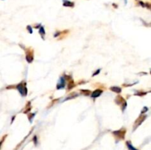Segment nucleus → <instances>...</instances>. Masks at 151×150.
<instances>
[{
    "label": "nucleus",
    "instance_id": "nucleus-5",
    "mask_svg": "<svg viewBox=\"0 0 151 150\" xmlns=\"http://www.w3.org/2000/svg\"><path fill=\"white\" fill-rule=\"evenodd\" d=\"M110 90L113 91V92H115V93H118V94L122 91V89L119 87H111L110 88Z\"/></svg>",
    "mask_w": 151,
    "mask_h": 150
},
{
    "label": "nucleus",
    "instance_id": "nucleus-2",
    "mask_svg": "<svg viewBox=\"0 0 151 150\" xmlns=\"http://www.w3.org/2000/svg\"><path fill=\"white\" fill-rule=\"evenodd\" d=\"M75 2L69 1V0H63V5L66 7H75Z\"/></svg>",
    "mask_w": 151,
    "mask_h": 150
},
{
    "label": "nucleus",
    "instance_id": "nucleus-6",
    "mask_svg": "<svg viewBox=\"0 0 151 150\" xmlns=\"http://www.w3.org/2000/svg\"><path fill=\"white\" fill-rule=\"evenodd\" d=\"M127 146H128V147L129 148V150H137L136 149H135V148H134V147H133L129 142H127Z\"/></svg>",
    "mask_w": 151,
    "mask_h": 150
},
{
    "label": "nucleus",
    "instance_id": "nucleus-8",
    "mask_svg": "<svg viewBox=\"0 0 151 150\" xmlns=\"http://www.w3.org/2000/svg\"><path fill=\"white\" fill-rule=\"evenodd\" d=\"M99 72H100V70H99V71L97 70V71H96V72H95V73L94 74V75H96L97 74H99Z\"/></svg>",
    "mask_w": 151,
    "mask_h": 150
},
{
    "label": "nucleus",
    "instance_id": "nucleus-3",
    "mask_svg": "<svg viewBox=\"0 0 151 150\" xmlns=\"http://www.w3.org/2000/svg\"><path fill=\"white\" fill-rule=\"evenodd\" d=\"M64 85H65V79L63 77H61L60 81H59V83L57 84V89H60V88H64Z\"/></svg>",
    "mask_w": 151,
    "mask_h": 150
},
{
    "label": "nucleus",
    "instance_id": "nucleus-7",
    "mask_svg": "<svg viewBox=\"0 0 151 150\" xmlns=\"http://www.w3.org/2000/svg\"><path fill=\"white\" fill-rule=\"evenodd\" d=\"M39 33H41V35H45V31H44V27H41V28H40V30H39Z\"/></svg>",
    "mask_w": 151,
    "mask_h": 150
},
{
    "label": "nucleus",
    "instance_id": "nucleus-4",
    "mask_svg": "<svg viewBox=\"0 0 151 150\" xmlns=\"http://www.w3.org/2000/svg\"><path fill=\"white\" fill-rule=\"evenodd\" d=\"M102 93V90H96L94 91L92 94V98H97L98 97H100Z\"/></svg>",
    "mask_w": 151,
    "mask_h": 150
},
{
    "label": "nucleus",
    "instance_id": "nucleus-9",
    "mask_svg": "<svg viewBox=\"0 0 151 150\" xmlns=\"http://www.w3.org/2000/svg\"><path fill=\"white\" fill-rule=\"evenodd\" d=\"M125 4H127V0H125Z\"/></svg>",
    "mask_w": 151,
    "mask_h": 150
},
{
    "label": "nucleus",
    "instance_id": "nucleus-1",
    "mask_svg": "<svg viewBox=\"0 0 151 150\" xmlns=\"http://www.w3.org/2000/svg\"><path fill=\"white\" fill-rule=\"evenodd\" d=\"M17 89L19 91L20 94L22 95V96H26L27 94V88L25 86V83H20L19 85H17Z\"/></svg>",
    "mask_w": 151,
    "mask_h": 150
}]
</instances>
